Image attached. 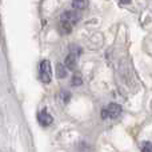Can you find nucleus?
Masks as SVG:
<instances>
[{
  "instance_id": "nucleus-1",
  "label": "nucleus",
  "mask_w": 152,
  "mask_h": 152,
  "mask_svg": "<svg viewBox=\"0 0 152 152\" xmlns=\"http://www.w3.org/2000/svg\"><path fill=\"white\" fill-rule=\"evenodd\" d=\"M79 21V13L75 11H66L60 16V31L63 34H69L74 26Z\"/></svg>"
},
{
  "instance_id": "nucleus-2",
  "label": "nucleus",
  "mask_w": 152,
  "mask_h": 152,
  "mask_svg": "<svg viewBox=\"0 0 152 152\" xmlns=\"http://www.w3.org/2000/svg\"><path fill=\"white\" fill-rule=\"evenodd\" d=\"M39 77L43 83H50L52 79V67L48 60H43L39 64Z\"/></svg>"
},
{
  "instance_id": "nucleus-3",
  "label": "nucleus",
  "mask_w": 152,
  "mask_h": 152,
  "mask_svg": "<svg viewBox=\"0 0 152 152\" xmlns=\"http://www.w3.org/2000/svg\"><path fill=\"white\" fill-rule=\"evenodd\" d=\"M121 113V107L119 104L111 103L102 110V119H116Z\"/></svg>"
},
{
  "instance_id": "nucleus-4",
  "label": "nucleus",
  "mask_w": 152,
  "mask_h": 152,
  "mask_svg": "<svg viewBox=\"0 0 152 152\" xmlns=\"http://www.w3.org/2000/svg\"><path fill=\"white\" fill-rule=\"evenodd\" d=\"M37 121L40 123V126L48 127V126H51V124L53 123V118L45 110H43V111H40V112L37 113Z\"/></svg>"
},
{
  "instance_id": "nucleus-5",
  "label": "nucleus",
  "mask_w": 152,
  "mask_h": 152,
  "mask_svg": "<svg viewBox=\"0 0 152 152\" xmlns=\"http://www.w3.org/2000/svg\"><path fill=\"white\" fill-rule=\"evenodd\" d=\"M79 53H80V52H77V53L71 52L68 56H67V59H66V67H67V68L75 69L76 63H77V55H79Z\"/></svg>"
},
{
  "instance_id": "nucleus-6",
  "label": "nucleus",
  "mask_w": 152,
  "mask_h": 152,
  "mask_svg": "<svg viewBox=\"0 0 152 152\" xmlns=\"http://www.w3.org/2000/svg\"><path fill=\"white\" fill-rule=\"evenodd\" d=\"M56 75H58L59 79H64L67 76V67L66 64H58V67H56Z\"/></svg>"
},
{
  "instance_id": "nucleus-7",
  "label": "nucleus",
  "mask_w": 152,
  "mask_h": 152,
  "mask_svg": "<svg viewBox=\"0 0 152 152\" xmlns=\"http://www.w3.org/2000/svg\"><path fill=\"white\" fill-rule=\"evenodd\" d=\"M88 5V0H72V7L75 10H84Z\"/></svg>"
},
{
  "instance_id": "nucleus-8",
  "label": "nucleus",
  "mask_w": 152,
  "mask_h": 152,
  "mask_svg": "<svg viewBox=\"0 0 152 152\" xmlns=\"http://www.w3.org/2000/svg\"><path fill=\"white\" fill-rule=\"evenodd\" d=\"M71 84H72V86H74V87H79V86H81V84H83V79H81V76L75 75L74 77H72Z\"/></svg>"
},
{
  "instance_id": "nucleus-9",
  "label": "nucleus",
  "mask_w": 152,
  "mask_h": 152,
  "mask_svg": "<svg viewBox=\"0 0 152 152\" xmlns=\"http://www.w3.org/2000/svg\"><path fill=\"white\" fill-rule=\"evenodd\" d=\"M140 148H142V151L144 152H152V143L150 142H144L140 144Z\"/></svg>"
},
{
  "instance_id": "nucleus-10",
  "label": "nucleus",
  "mask_w": 152,
  "mask_h": 152,
  "mask_svg": "<svg viewBox=\"0 0 152 152\" xmlns=\"http://www.w3.org/2000/svg\"><path fill=\"white\" fill-rule=\"evenodd\" d=\"M61 96H63V102H64V103H68V100H69V97H71V95H69V92L63 91V92H61Z\"/></svg>"
},
{
  "instance_id": "nucleus-11",
  "label": "nucleus",
  "mask_w": 152,
  "mask_h": 152,
  "mask_svg": "<svg viewBox=\"0 0 152 152\" xmlns=\"http://www.w3.org/2000/svg\"><path fill=\"white\" fill-rule=\"evenodd\" d=\"M120 3H121V4H129V3H131V0H120Z\"/></svg>"
}]
</instances>
